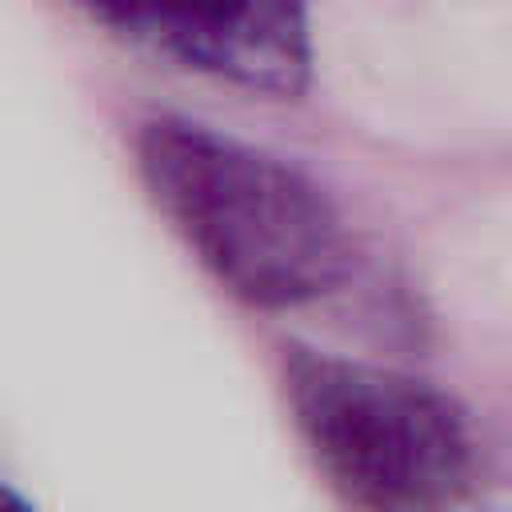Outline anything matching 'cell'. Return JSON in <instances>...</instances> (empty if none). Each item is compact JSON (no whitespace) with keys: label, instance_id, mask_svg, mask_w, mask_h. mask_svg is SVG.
Wrapping results in <instances>:
<instances>
[{"label":"cell","instance_id":"2","mask_svg":"<svg viewBox=\"0 0 512 512\" xmlns=\"http://www.w3.org/2000/svg\"><path fill=\"white\" fill-rule=\"evenodd\" d=\"M284 396L316 468L348 504L444 512L464 496L472 432L440 388L380 364L292 348Z\"/></svg>","mask_w":512,"mask_h":512},{"label":"cell","instance_id":"4","mask_svg":"<svg viewBox=\"0 0 512 512\" xmlns=\"http://www.w3.org/2000/svg\"><path fill=\"white\" fill-rule=\"evenodd\" d=\"M0 512H36L16 488H8V484H0Z\"/></svg>","mask_w":512,"mask_h":512},{"label":"cell","instance_id":"1","mask_svg":"<svg viewBox=\"0 0 512 512\" xmlns=\"http://www.w3.org/2000/svg\"><path fill=\"white\" fill-rule=\"evenodd\" d=\"M136 164L156 208L240 300L296 308L340 280L348 236L332 200L272 152L160 116L140 128Z\"/></svg>","mask_w":512,"mask_h":512},{"label":"cell","instance_id":"3","mask_svg":"<svg viewBox=\"0 0 512 512\" xmlns=\"http://www.w3.org/2000/svg\"><path fill=\"white\" fill-rule=\"evenodd\" d=\"M108 28L248 92L296 96L312 68L308 0H80Z\"/></svg>","mask_w":512,"mask_h":512}]
</instances>
